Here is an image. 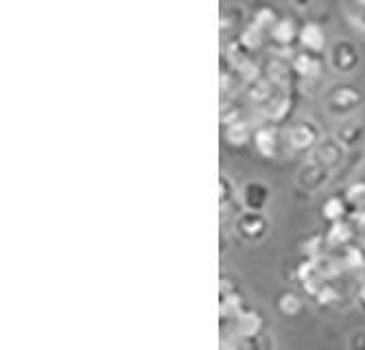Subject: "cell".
Wrapping results in <instances>:
<instances>
[{
	"label": "cell",
	"instance_id": "1",
	"mask_svg": "<svg viewBox=\"0 0 365 350\" xmlns=\"http://www.w3.org/2000/svg\"><path fill=\"white\" fill-rule=\"evenodd\" d=\"M324 103H326L328 114L341 116V118L350 116L363 103V90L352 83H337L326 92Z\"/></svg>",
	"mask_w": 365,
	"mask_h": 350
},
{
	"label": "cell",
	"instance_id": "2",
	"mask_svg": "<svg viewBox=\"0 0 365 350\" xmlns=\"http://www.w3.org/2000/svg\"><path fill=\"white\" fill-rule=\"evenodd\" d=\"M328 57H330V66H333V71L339 73V75H352L359 68V63H361L359 48L350 40L335 42L333 48H330Z\"/></svg>",
	"mask_w": 365,
	"mask_h": 350
},
{
	"label": "cell",
	"instance_id": "3",
	"mask_svg": "<svg viewBox=\"0 0 365 350\" xmlns=\"http://www.w3.org/2000/svg\"><path fill=\"white\" fill-rule=\"evenodd\" d=\"M300 46L302 51H309V53H315V55H322L326 51V44H328V36H326V29L311 20V22H304L300 26Z\"/></svg>",
	"mask_w": 365,
	"mask_h": 350
},
{
	"label": "cell",
	"instance_id": "4",
	"mask_svg": "<svg viewBox=\"0 0 365 350\" xmlns=\"http://www.w3.org/2000/svg\"><path fill=\"white\" fill-rule=\"evenodd\" d=\"M322 55H315V53H309V51H300L295 53L293 59H291V68L295 75H300L302 79H315L319 77L322 73Z\"/></svg>",
	"mask_w": 365,
	"mask_h": 350
},
{
	"label": "cell",
	"instance_id": "5",
	"mask_svg": "<svg viewBox=\"0 0 365 350\" xmlns=\"http://www.w3.org/2000/svg\"><path fill=\"white\" fill-rule=\"evenodd\" d=\"M289 140L295 149H311L313 145L319 143V130L313 120H300L291 127Z\"/></svg>",
	"mask_w": 365,
	"mask_h": 350
},
{
	"label": "cell",
	"instance_id": "6",
	"mask_svg": "<svg viewBox=\"0 0 365 350\" xmlns=\"http://www.w3.org/2000/svg\"><path fill=\"white\" fill-rule=\"evenodd\" d=\"M269 36L278 48H291L297 40H300V26L295 24L293 18H278Z\"/></svg>",
	"mask_w": 365,
	"mask_h": 350
},
{
	"label": "cell",
	"instance_id": "7",
	"mask_svg": "<svg viewBox=\"0 0 365 350\" xmlns=\"http://www.w3.org/2000/svg\"><path fill=\"white\" fill-rule=\"evenodd\" d=\"M254 145L262 155H276L278 149V130L276 127H260L254 132Z\"/></svg>",
	"mask_w": 365,
	"mask_h": 350
},
{
	"label": "cell",
	"instance_id": "8",
	"mask_svg": "<svg viewBox=\"0 0 365 350\" xmlns=\"http://www.w3.org/2000/svg\"><path fill=\"white\" fill-rule=\"evenodd\" d=\"M317 153H319V163H322L324 167H335V165L341 163V158H344V147H341V143H339L337 138H326V140L319 143Z\"/></svg>",
	"mask_w": 365,
	"mask_h": 350
},
{
	"label": "cell",
	"instance_id": "9",
	"mask_svg": "<svg viewBox=\"0 0 365 350\" xmlns=\"http://www.w3.org/2000/svg\"><path fill=\"white\" fill-rule=\"evenodd\" d=\"M328 177V167H324L322 163H313V165H307L302 171H300V184L304 188H319Z\"/></svg>",
	"mask_w": 365,
	"mask_h": 350
},
{
	"label": "cell",
	"instance_id": "10",
	"mask_svg": "<svg viewBox=\"0 0 365 350\" xmlns=\"http://www.w3.org/2000/svg\"><path fill=\"white\" fill-rule=\"evenodd\" d=\"M278 18H280V16H278L272 7H258L256 14H254L252 26L258 29L262 36H264V34H272V29H274V24L278 22Z\"/></svg>",
	"mask_w": 365,
	"mask_h": 350
},
{
	"label": "cell",
	"instance_id": "11",
	"mask_svg": "<svg viewBox=\"0 0 365 350\" xmlns=\"http://www.w3.org/2000/svg\"><path fill=\"white\" fill-rule=\"evenodd\" d=\"M363 136V123L359 120H346L344 125H339V130H337V140L341 145H356Z\"/></svg>",
	"mask_w": 365,
	"mask_h": 350
},
{
	"label": "cell",
	"instance_id": "12",
	"mask_svg": "<svg viewBox=\"0 0 365 350\" xmlns=\"http://www.w3.org/2000/svg\"><path fill=\"white\" fill-rule=\"evenodd\" d=\"M225 136L230 143H237V136H239V145H243L252 138V127L247 120H232L225 130Z\"/></svg>",
	"mask_w": 365,
	"mask_h": 350
},
{
	"label": "cell",
	"instance_id": "13",
	"mask_svg": "<svg viewBox=\"0 0 365 350\" xmlns=\"http://www.w3.org/2000/svg\"><path fill=\"white\" fill-rule=\"evenodd\" d=\"M264 197H267V188H264L262 184L254 182V184H247L245 188V202L254 208L262 206L264 204Z\"/></svg>",
	"mask_w": 365,
	"mask_h": 350
},
{
	"label": "cell",
	"instance_id": "14",
	"mask_svg": "<svg viewBox=\"0 0 365 350\" xmlns=\"http://www.w3.org/2000/svg\"><path fill=\"white\" fill-rule=\"evenodd\" d=\"M346 16H348L350 24L359 31V34H361V36H365V5H363V3L352 5V7L346 11Z\"/></svg>",
	"mask_w": 365,
	"mask_h": 350
},
{
	"label": "cell",
	"instance_id": "15",
	"mask_svg": "<svg viewBox=\"0 0 365 350\" xmlns=\"http://www.w3.org/2000/svg\"><path fill=\"white\" fill-rule=\"evenodd\" d=\"M243 20V9L241 7H225L223 14H221V29H223V34L230 29V26H235Z\"/></svg>",
	"mask_w": 365,
	"mask_h": 350
},
{
	"label": "cell",
	"instance_id": "16",
	"mask_svg": "<svg viewBox=\"0 0 365 350\" xmlns=\"http://www.w3.org/2000/svg\"><path fill=\"white\" fill-rule=\"evenodd\" d=\"M291 3H293L295 7H309V5L315 3V0H291Z\"/></svg>",
	"mask_w": 365,
	"mask_h": 350
}]
</instances>
